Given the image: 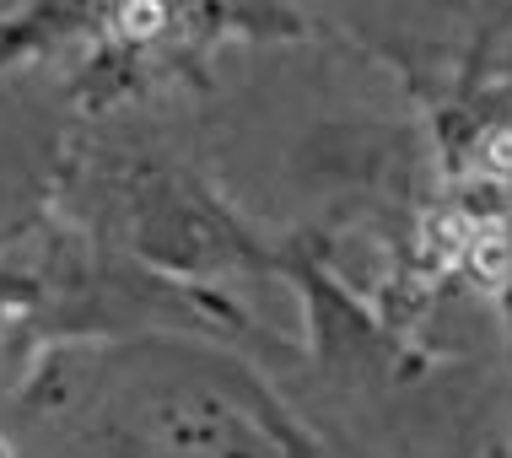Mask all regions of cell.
<instances>
[{
	"label": "cell",
	"instance_id": "obj_1",
	"mask_svg": "<svg viewBox=\"0 0 512 458\" xmlns=\"http://www.w3.org/2000/svg\"><path fill=\"white\" fill-rule=\"evenodd\" d=\"M0 458H6V453H0Z\"/></svg>",
	"mask_w": 512,
	"mask_h": 458
}]
</instances>
